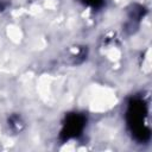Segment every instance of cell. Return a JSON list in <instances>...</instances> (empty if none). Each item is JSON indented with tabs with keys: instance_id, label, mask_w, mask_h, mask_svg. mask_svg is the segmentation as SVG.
<instances>
[{
	"instance_id": "1",
	"label": "cell",
	"mask_w": 152,
	"mask_h": 152,
	"mask_svg": "<svg viewBox=\"0 0 152 152\" xmlns=\"http://www.w3.org/2000/svg\"><path fill=\"white\" fill-rule=\"evenodd\" d=\"M147 118V106L145 101L140 97H134L129 101L126 112L127 124L134 138L139 141H146L150 138V129L146 126Z\"/></svg>"
},
{
	"instance_id": "2",
	"label": "cell",
	"mask_w": 152,
	"mask_h": 152,
	"mask_svg": "<svg viewBox=\"0 0 152 152\" xmlns=\"http://www.w3.org/2000/svg\"><path fill=\"white\" fill-rule=\"evenodd\" d=\"M86 126V118L82 114H70L65 119L63 124V128L61 131V138L63 140H69L71 138H77Z\"/></svg>"
},
{
	"instance_id": "3",
	"label": "cell",
	"mask_w": 152,
	"mask_h": 152,
	"mask_svg": "<svg viewBox=\"0 0 152 152\" xmlns=\"http://www.w3.org/2000/svg\"><path fill=\"white\" fill-rule=\"evenodd\" d=\"M21 120H20V118H18V116H13L11 120H10V126L11 127H13V126H15L17 128H15V131H20V126H21Z\"/></svg>"
},
{
	"instance_id": "4",
	"label": "cell",
	"mask_w": 152,
	"mask_h": 152,
	"mask_svg": "<svg viewBox=\"0 0 152 152\" xmlns=\"http://www.w3.org/2000/svg\"><path fill=\"white\" fill-rule=\"evenodd\" d=\"M83 2L87 4L88 6H91L94 8H97V7H100L103 4V0H83Z\"/></svg>"
}]
</instances>
